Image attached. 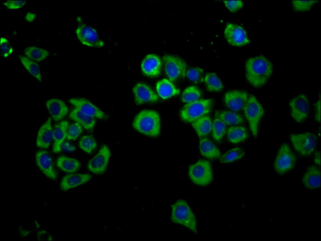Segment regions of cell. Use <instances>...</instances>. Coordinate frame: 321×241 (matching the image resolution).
<instances>
[{
    "mask_svg": "<svg viewBox=\"0 0 321 241\" xmlns=\"http://www.w3.org/2000/svg\"><path fill=\"white\" fill-rule=\"evenodd\" d=\"M133 128L144 135L157 137L160 133V118L157 111L152 109H144L135 116Z\"/></svg>",
    "mask_w": 321,
    "mask_h": 241,
    "instance_id": "obj_2",
    "label": "cell"
},
{
    "mask_svg": "<svg viewBox=\"0 0 321 241\" xmlns=\"http://www.w3.org/2000/svg\"><path fill=\"white\" fill-rule=\"evenodd\" d=\"M223 2L228 9L232 12L238 11L243 6V2L241 0H224Z\"/></svg>",
    "mask_w": 321,
    "mask_h": 241,
    "instance_id": "obj_42",
    "label": "cell"
},
{
    "mask_svg": "<svg viewBox=\"0 0 321 241\" xmlns=\"http://www.w3.org/2000/svg\"><path fill=\"white\" fill-rule=\"evenodd\" d=\"M38 238L40 240H52V238L47 232L41 231L38 233Z\"/></svg>",
    "mask_w": 321,
    "mask_h": 241,
    "instance_id": "obj_46",
    "label": "cell"
},
{
    "mask_svg": "<svg viewBox=\"0 0 321 241\" xmlns=\"http://www.w3.org/2000/svg\"><path fill=\"white\" fill-rule=\"evenodd\" d=\"M80 148L87 154L91 153L97 147V143L94 138L90 135H84L79 140Z\"/></svg>",
    "mask_w": 321,
    "mask_h": 241,
    "instance_id": "obj_37",
    "label": "cell"
},
{
    "mask_svg": "<svg viewBox=\"0 0 321 241\" xmlns=\"http://www.w3.org/2000/svg\"><path fill=\"white\" fill-rule=\"evenodd\" d=\"M35 160L37 166L47 178L53 180L57 179V174L53 167L51 157L46 150L38 151L35 154Z\"/></svg>",
    "mask_w": 321,
    "mask_h": 241,
    "instance_id": "obj_17",
    "label": "cell"
},
{
    "mask_svg": "<svg viewBox=\"0 0 321 241\" xmlns=\"http://www.w3.org/2000/svg\"><path fill=\"white\" fill-rule=\"evenodd\" d=\"M289 138L295 150L303 157L311 155L317 146V137L312 133H293L290 135Z\"/></svg>",
    "mask_w": 321,
    "mask_h": 241,
    "instance_id": "obj_7",
    "label": "cell"
},
{
    "mask_svg": "<svg viewBox=\"0 0 321 241\" xmlns=\"http://www.w3.org/2000/svg\"><path fill=\"white\" fill-rule=\"evenodd\" d=\"M76 149V147L68 141H64L61 145V151L66 152H73Z\"/></svg>",
    "mask_w": 321,
    "mask_h": 241,
    "instance_id": "obj_44",
    "label": "cell"
},
{
    "mask_svg": "<svg viewBox=\"0 0 321 241\" xmlns=\"http://www.w3.org/2000/svg\"><path fill=\"white\" fill-rule=\"evenodd\" d=\"M201 97L200 90L195 86L187 87L183 92L181 101L186 103H192L199 100Z\"/></svg>",
    "mask_w": 321,
    "mask_h": 241,
    "instance_id": "obj_36",
    "label": "cell"
},
{
    "mask_svg": "<svg viewBox=\"0 0 321 241\" xmlns=\"http://www.w3.org/2000/svg\"><path fill=\"white\" fill-rule=\"evenodd\" d=\"M199 149L201 155L208 159H215L221 156L217 147L206 138H200Z\"/></svg>",
    "mask_w": 321,
    "mask_h": 241,
    "instance_id": "obj_26",
    "label": "cell"
},
{
    "mask_svg": "<svg viewBox=\"0 0 321 241\" xmlns=\"http://www.w3.org/2000/svg\"><path fill=\"white\" fill-rule=\"evenodd\" d=\"M171 220L173 223L183 225L194 233H197L195 216L185 200H177L171 205Z\"/></svg>",
    "mask_w": 321,
    "mask_h": 241,
    "instance_id": "obj_3",
    "label": "cell"
},
{
    "mask_svg": "<svg viewBox=\"0 0 321 241\" xmlns=\"http://www.w3.org/2000/svg\"><path fill=\"white\" fill-rule=\"evenodd\" d=\"M227 137L231 143H238L246 139L248 133L246 128L244 126H232L228 129Z\"/></svg>",
    "mask_w": 321,
    "mask_h": 241,
    "instance_id": "obj_29",
    "label": "cell"
},
{
    "mask_svg": "<svg viewBox=\"0 0 321 241\" xmlns=\"http://www.w3.org/2000/svg\"><path fill=\"white\" fill-rule=\"evenodd\" d=\"M18 57L20 61L27 70L39 82H41L42 81V77L38 64L25 56L19 55Z\"/></svg>",
    "mask_w": 321,
    "mask_h": 241,
    "instance_id": "obj_31",
    "label": "cell"
},
{
    "mask_svg": "<svg viewBox=\"0 0 321 241\" xmlns=\"http://www.w3.org/2000/svg\"><path fill=\"white\" fill-rule=\"evenodd\" d=\"M161 65V60L157 55L149 54L142 61L141 69L145 75L156 77L160 74Z\"/></svg>",
    "mask_w": 321,
    "mask_h": 241,
    "instance_id": "obj_18",
    "label": "cell"
},
{
    "mask_svg": "<svg viewBox=\"0 0 321 241\" xmlns=\"http://www.w3.org/2000/svg\"><path fill=\"white\" fill-rule=\"evenodd\" d=\"M75 32L78 39L84 45L94 48H101L104 45L96 30L90 26L80 22Z\"/></svg>",
    "mask_w": 321,
    "mask_h": 241,
    "instance_id": "obj_10",
    "label": "cell"
},
{
    "mask_svg": "<svg viewBox=\"0 0 321 241\" xmlns=\"http://www.w3.org/2000/svg\"><path fill=\"white\" fill-rule=\"evenodd\" d=\"M162 59L165 72L170 81H174L185 77L187 64L184 60L169 54L164 55Z\"/></svg>",
    "mask_w": 321,
    "mask_h": 241,
    "instance_id": "obj_9",
    "label": "cell"
},
{
    "mask_svg": "<svg viewBox=\"0 0 321 241\" xmlns=\"http://www.w3.org/2000/svg\"><path fill=\"white\" fill-rule=\"evenodd\" d=\"M213 104L212 99H201L187 103L180 111V118L185 122H192L208 113L211 110Z\"/></svg>",
    "mask_w": 321,
    "mask_h": 241,
    "instance_id": "obj_4",
    "label": "cell"
},
{
    "mask_svg": "<svg viewBox=\"0 0 321 241\" xmlns=\"http://www.w3.org/2000/svg\"><path fill=\"white\" fill-rule=\"evenodd\" d=\"M244 150L240 147L229 150L219 158V162L225 164L233 162L241 158L244 155Z\"/></svg>",
    "mask_w": 321,
    "mask_h": 241,
    "instance_id": "obj_34",
    "label": "cell"
},
{
    "mask_svg": "<svg viewBox=\"0 0 321 241\" xmlns=\"http://www.w3.org/2000/svg\"><path fill=\"white\" fill-rule=\"evenodd\" d=\"M69 102L83 113L100 119H108L109 116L97 106L84 98H72Z\"/></svg>",
    "mask_w": 321,
    "mask_h": 241,
    "instance_id": "obj_14",
    "label": "cell"
},
{
    "mask_svg": "<svg viewBox=\"0 0 321 241\" xmlns=\"http://www.w3.org/2000/svg\"><path fill=\"white\" fill-rule=\"evenodd\" d=\"M111 155V151L106 145H103L97 154L88 162L87 168L92 173L101 174L105 172Z\"/></svg>",
    "mask_w": 321,
    "mask_h": 241,
    "instance_id": "obj_13",
    "label": "cell"
},
{
    "mask_svg": "<svg viewBox=\"0 0 321 241\" xmlns=\"http://www.w3.org/2000/svg\"><path fill=\"white\" fill-rule=\"evenodd\" d=\"M26 0H7L3 4L8 9H18L26 4Z\"/></svg>",
    "mask_w": 321,
    "mask_h": 241,
    "instance_id": "obj_43",
    "label": "cell"
},
{
    "mask_svg": "<svg viewBox=\"0 0 321 241\" xmlns=\"http://www.w3.org/2000/svg\"><path fill=\"white\" fill-rule=\"evenodd\" d=\"M243 110L252 135L256 138L258 135L259 122L264 114V109L255 97L250 95Z\"/></svg>",
    "mask_w": 321,
    "mask_h": 241,
    "instance_id": "obj_6",
    "label": "cell"
},
{
    "mask_svg": "<svg viewBox=\"0 0 321 241\" xmlns=\"http://www.w3.org/2000/svg\"><path fill=\"white\" fill-rule=\"evenodd\" d=\"M215 116L222 120L226 125L235 126L243 122L242 116L234 111L218 110L215 113Z\"/></svg>",
    "mask_w": 321,
    "mask_h": 241,
    "instance_id": "obj_30",
    "label": "cell"
},
{
    "mask_svg": "<svg viewBox=\"0 0 321 241\" xmlns=\"http://www.w3.org/2000/svg\"><path fill=\"white\" fill-rule=\"evenodd\" d=\"M0 43L1 56L4 58H7L13 52L12 46L9 41L4 37H0Z\"/></svg>",
    "mask_w": 321,
    "mask_h": 241,
    "instance_id": "obj_41",
    "label": "cell"
},
{
    "mask_svg": "<svg viewBox=\"0 0 321 241\" xmlns=\"http://www.w3.org/2000/svg\"><path fill=\"white\" fill-rule=\"evenodd\" d=\"M53 139V129L50 117L41 125L38 133L36 145L42 148H48Z\"/></svg>",
    "mask_w": 321,
    "mask_h": 241,
    "instance_id": "obj_21",
    "label": "cell"
},
{
    "mask_svg": "<svg viewBox=\"0 0 321 241\" xmlns=\"http://www.w3.org/2000/svg\"><path fill=\"white\" fill-rule=\"evenodd\" d=\"M25 56L29 59L40 62L45 59L49 55V52L45 49L36 46L26 47L24 51Z\"/></svg>",
    "mask_w": 321,
    "mask_h": 241,
    "instance_id": "obj_32",
    "label": "cell"
},
{
    "mask_svg": "<svg viewBox=\"0 0 321 241\" xmlns=\"http://www.w3.org/2000/svg\"><path fill=\"white\" fill-rule=\"evenodd\" d=\"M289 105L291 116L296 122L302 123L307 118L310 104L306 95L300 94L295 96L289 102Z\"/></svg>",
    "mask_w": 321,
    "mask_h": 241,
    "instance_id": "obj_11",
    "label": "cell"
},
{
    "mask_svg": "<svg viewBox=\"0 0 321 241\" xmlns=\"http://www.w3.org/2000/svg\"><path fill=\"white\" fill-rule=\"evenodd\" d=\"M135 103L139 105L144 103H155L158 101L159 97L147 84L136 83L132 89Z\"/></svg>",
    "mask_w": 321,
    "mask_h": 241,
    "instance_id": "obj_15",
    "label": "cell"
},
{
    "mask_svg": "<svg viewBox=\"0 0 321 241\" xmlns=\"http://www.w3.org/2000/svg\"><path fill=\"white\" fill-rule=\"evenodd\" d=\"M45 105L53 120L55 121L63 119L68 113V107L62 100L50 99L46 102Z\"/></svg>",
    "mask_w": 321,
    "mask_h": 241,
    "instance_id": "obj_19",
    "label": "cell"
},
{
    "mask_svg": "<svg viewBox=\"0 0 321 241\" xmlns=\"http://www.w3.org/2000/svg\"><path fill=\"white\" fill-rule=\"evenodd\" d=\"M320 169L312 165L308 168L302 178V182L306 188L314 189L320 187Z\"/></svg>",
    "mask_w": 321,
    "mask_h": 241,
    "instance_id": "obj_23",
    "label": "cell"
},
{
    "mask_svg": "<svg viewBox=\"0 0 321 241\" xmlns=\"http://www.w3.org/2000/svg\"><path fill=\"white\" fill-rule=\"evenodd\" d=\"M248 94L242 90H231L224 95L225 104L231 110L238 111L243 109L248 100Z\"/></svg>",
    "mask_w": 321,
    "mask_h": 241,
    "instance_id": "obj_16",
    "label": "cell"
},
{
    "mask_svg": "<svg viewBox=\"0 0 321 241\" xmlns=\"http://www.w3.org/2000/svg\"><path fill=\"white\" fill-rule=\"evenodd\" d=\"M69 117L88 131L93 130L96 124L95 118L83 113L76 107L71 110Z\"/></svg>",
    "mask_w": 321,
    "mask_h": 241,
    "instance_id": "obj_24",
    "label": "cell"
},
{
    "mask_svg": "<svg viewBox=\"0 0 321 241\" xmlns=\"http://www.w3.org/2000/svg\"><path fill=\"white\" fill-rule=\"evenodd\" d=\"M188 175L196 185L205 186L213 180V172L210 163L205 160H200L189 167Z\"/></svg>",
    "mask_w": 321,
    "mask_h": 241,
    "instance_id": "obj_5",
    "label": "cell"
},
{
    "mask_svg": "<svg viewBox=\"0 0 321 241\" xmlns=\"http://www.w3.org/2000/svg\"><path fill=\"white\" fill-rule=\"evenodd\" d=\"M296 157L286 143L282 144L279 149L274 166L277 172L284 174L293 169L296 165Z\"/></svg>",
    "mask_w": 321,
    "mask_h": 241,
    "instance_id": "obj_8",
    "label": "cell"
},
{
    "mask_svg": "<svg viewBox=\"0 0 321 241\" xmlns=\"http://www.w3.org/2000/svg\"><path fill=\"white\" fill-rule=\"evenodd\" d=\"M245 76L254 87L264 86L272 75L273 68L271 62L263 55L250 57L245 64Z\"/></svg>",
    "mask_w": 321,
    "mask_h": 241,
    "instance_id": "obj_1",
    "label": "cell"
},
{
    "mask_svg": "<svg viewBox=\"0 0 321 241\" xmlns=\"http://www.w3.org/2000/svg\"><path fill=\"white\" fill-rule=\"evenodd\" d=\"M212 137L216 141H220L226 133V124L220 119L216 117L212 124Z\"/></svg>",
    "mask_w": 321,
    "mask_h": 241,
    "instance_id": "obj_35",
    "label": "cell"
},
{
    "mask_svg": "<svg viewBox=\"0 0 321 241\" xmlns=\"http://www.w3.org/2000/svg\"><path fill=\"white\" fill-rule=\"evenodd\" d=\"M224 34L227 42L232 46H242L250 42L245 30L236 24L228 23L224 29Z\"/></svg>",
    "mask_w": 321,
    "mask_h": 241,
    "instance_id": "obj_12",
    "label": "cell"
},
{
    "mask_svg": "<svg viewBox=\"0 0 321 241\" xmlns=\"http://www.w3.org/2000/svg\"><path fill=\"white\" fill-rule=\"evenodd\" d=\"M56 165L60 170L68 173L76 172L80 167V163L78 159L64 155L57 159Z\"/></svg>",
    "mask_w": 321,
    "mask_h": 241,
    "instance_id": "obj_27",
    "label": "cell"
},
{
    "mask_svg": "<svg viewBox=\"0 0 321 241\" xmlns=\"http://www.w3.org/2000/svg\"><path fill=\"white\" fill-rule=\"evenodd\" d=\"M82 132V127L77 122L68 126L67 133L68 140H76Z\"/></svg>",
    "mask_w": 321,
    "mask_h": 241,
    "instance_id": "obj_40",
    "label": "cell"
},
{
    "mask_svg": "<svg viewBox=\"0 0 321 241\" xmlns=\"http://www.w3.org/2000/svg\"><path fill=\"white\" fill-rule=\"evenodd\" d=\"M314 163L318 165H321V157H320V151H317L315 154V157L314 158Z\"/></svg>",
    "mask_w": 321,
    "mask_h": 241,
    "instance_id": "obj_47",
    "label": "cell"
},
{
    "mask_svg": "<svg viewBox=\"0 0 321 241\" xmlns=\"http://www.w3.org/2000/svg\"><path fill=\"white\" fill-rule=\"evenodd\" d=\"M156 90L158 95L163 100H166L180 94L170 80L164 78L158 81L156 84Z\"/></svg>",
    "mask_w": 321,
    "mask_h": 241,
    "instance_id": "obj_25",
    "label": "cell"
},
{
    "mask_svg": "<svg viewBox=\"0 0 321 241\" xmlns=\"http://www.w3.org/2000/svg\"><path fill=\"white\" fill-rule=\"evenodd\" d=\"M315 120L318 122L321 121V99L318 100L315 104Z\"/></svg>",
    "mask_w": 321,
    "mask_h": 241,
    "instance_id": "obj_45",
    "label": "cell"
},
{
    "mask_svg": "<svg viewBox=\"0 0 321 241\" xmlns=\"http://www.w3.org/2000/svg\"><path fill=\"white\" fill-rule=\"evenodd\" d=\"M191 123L199 137L207 136L211 131L212 122L209 116L204 115Z\"/></svg>",
    "mask_w": 321,
    "mask_h": 241,
    "instance_id": "obj_28",
    "label": "cell"
},
{
    "mask_svg": "<svg viewBox=\"0 0 321 241\" xmlns=\"http://www.w3.org/2000/svg\"><path fill=\"white\" fill-rule=\"evenodd\" d=\"M317 0H292L291 3L295 11L305 12L309 11L316 3Z\"/></svg>",
    "mask_w": 321,
    "mask_h": 241,
    "instance_id": "obj_39",
    "label": "cell"
},
{
    "mask_svg": "<svg viewBox=\"0 0 321 241\" xmlns=\"http://www.w3.org/2000/svg\"><path fill=\"white\" fill-rule=\"evenodd\" d=\"M91 178L92 176L88 173L67 174L62 179L60 187L62 191H66L86 183Z\"/></svg>",
    "mask_w": 321,
    "mask_h": 241,
    "instance_id": "obj_20",
    "label": "cell"
},
{
    "mask_svg": "<svg viewBox=\"0 0 321 241\" xmlns=\"http://www.w3.org/2000/svg\"><path fill=\"white\" fill-rule=\"evenodd\" d=\"M204 81L208 91L219 92L223 88L221 79L214 72L207 73L204 77Z\"/></svg>",
    "mask_w": 321,
    "mask_h": 241,
    "instance_id": "obj_33",
    "label": "cell"
},
{
    "mask_svg": "<svg viewBox=\"0 0 321 241\" xmlns=\"http://www.w3.org/2000/svg\"><path fill=\"white\" fill-rule=\"evenodd\" d=\"M187 77L191 81L198 83L204 80L203 70L199 67H193L186 71Z\"/></svg>",
    "mask_w": 321,
    "mask_h": 241,
    "instance_id": "obj_38",
    "label": "cell"
},
{
    "mask_svg": "<svg viewBox=\"0 0 321 241\" xmlns=\"http://www.w3.org/2000/svg\"><path fill=\"white\" fill-rule=\"evenodd\" d=\"M69 123L67 121H62L55 124L53 128V151L54 153H59L61 145L67 138V129Z\"/></svg>",
    "mask_w": 321,
    "mask_h": 241,
    "instance_id": "obj_22",
    "label": "cell"
}]
</instances>
